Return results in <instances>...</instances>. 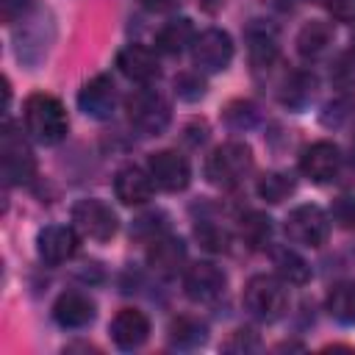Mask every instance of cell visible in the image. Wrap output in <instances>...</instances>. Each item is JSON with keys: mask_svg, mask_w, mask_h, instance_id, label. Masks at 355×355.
<instances>
[{"mask_svg": "<svg viewBox=\"0 0 355 355\" xmlns=\"http://www.w3.org/2000/svg\"><path fill=\"white\" fill-rule=\"evenodd\" d=\"M247 42H250V58H252V64L258 69L261 67H269L277 58V44H275L272 31H266V28H250L247 31Z\"/></svg>", "mask_w": 355, "mask_h": 355, "instance_id": "cell-25", "label": "cell"}, {"mask_svg": "<svg viewBox=\"0 0 355 355\" xmlns=\"http://www.w3.org/2000/svg\"><path fill=\"white\" fill-rule=\"evenodd\" d=\"M244 308L261 319V322H275L286 313L288 308V291L283 286V280L272 277V275H255L247 280L244 294H241Z\"/></svg>", "mask_w": 355, "mask_h": 355, "instance_id": "cell-3", "label": "cell"}, {"mask_svg": "<svg viewBox=\"0 0 355 355\" xmlns=\"http://www.w3.org/2000/svg\"><path fill=\"white\" fill-rule=\"evenodd\" d=\"M225 272L208 261L191 263L183 275V291L194 302H214L225 294Z\"/></svg>", "mask_w": 355, "mask_h": 355, "instance_id": "cell-10", "label": "cell"}, {"mask_svg": "<svg viewBox=\"0 0 355 355\" xmlns=\"http://www.w3.org/2000/svg\"><path fill=\"white\" fill-rule=\"evenodd\" d=\"M147 172L153 183L164 191H183L191 180V166L178 150H158L147 161Z\"/></svg>", "mask_w": 355, "mask_h": 355, "instance_id": "cell-9", "label": "cell"}, {"mask_svg": "<svg viewBox=\"0 0 355 355\" xmlns=\"http://www.w3.org/2000/svg\"><path fill=\"white\" fill-rule=\"evenodd\" d=\"M125 114H128V122L147 136H158L172 119V108H169L166 97L155 89H147V86L128 94Z\"/></svg>", "mask_w": 355, "mask_h": 355, "instance_id": "cell-4", "label": "cell"}, {"mask_svg": "<svg viewBox=\"0 0 355 355\" xmlns=\"http://www.w3.org/2000/svg\"><path fill=\"white\" fill-rule=\"evenodd\" d=\"M194 36H197V33H194L191 19H186V17L169 19V22H164V28L155 33V50L164 53V55H178V53H183L186 47H191Z\"/></svg>", "mask_w": 355, "mask_h": 355, "instance_id": "cell-19", "label": "cell"}, {"mask_svg": "<svg viewBox=\"0 0 355 355\" xmlns=\"http://www.w3.org/2000/svg\"><path fill=\"white\" fill-rule=\"evenodd\" d=\"M169 341L175 347H197L205 341V324L194 316H178L169 324Z\"/></svg>", "mask_w": 355, "mask_h": 355, "instance_id": "cell-26", "label": "cell"}, {"mask_svg": "<svg viewBox=\"0 0 355 355\" xmlns=\"http://www.w3.org/2000/svg\"><path fill=\"white\" fill-rule=\"evenodd\" d=\"M72 225L80 236L92 241H108L116 233V214L103 200L86 197L72 205Z\"/></svg>", "mask_w": 355, "mask_h": 355, "instance_id": "cell-6", "label": "cell"}, {"mask_svg": "<svg viewBox=\"0 0 355 355\" xmlns=\"http://www.w3.org/2000/svg\"><path fill=\"white\" fill-rule=\"evenodd\" d=\"M252 172V150L241 141L219 144L205 161V178L219 189H236Z\"/></svg>", "mask_w": 355, "mask_h": 355, "instance_id": "cell-2", "label": "cell"}, {"mask_svg": "<svg viewBox=\"0 0 355 355\" xmlns=\"http://www.w3.org/2000/svg\"><path fill=\"white\" fill-rule=\"evenodd\" d=\"M233 58V39L219 31V28H208L202 33L194 36L191 42V61L197 69L202 72H219L230 64Z\"/></svg>", "mask_w": 355, "mask_h": 355, "instance_id": "cell-8", "label": "cell"}, {"mask_svg": "<svg viewBox=\"0 0 355 355\" xmlns=\"http://www.w3.org/2000/svg\"><path fill=\"white\" fill-rule=\"evenodd\" d=\"M194 236H197L200 244H202L205 250H211V252H227V247H230V233H227L225 227L214 225V222H200V225L194 227Z\"/></svg>", "mask_w": 355, "mask_h": 355, "instance_id": "cell-28", "label": "cell"}, {"mask_svg": "<svg viewBox=\"0 0 355 355\" xmlns=\"http://www.w3.org/2000/svg\"><path fill=\"white\" fill-rule=\"evenodd\" d=\"M291 191H294V178L286 172H266L263 178H258V194L266 202H283Z\"/></svg>", "mask_w": 355, "mask_h": 355, "instance_id": "cell-27", "label": "cell"}, {"mask_svg": "<svg viewBox=\"0 0 355 355\" xmlns=\"http://www.w3.org/2000/svg\"><path fill=\"white\" fill-rule=\"evenodd\" d=\"M324 6H327V11H330L336 19H341V22L355 19V0H324Z\"/></svg>", "mask_w": 355, "mask_h": 355, "instance_id": "cell-33", "label": "cell"}, {"mask_svg": "<svg viewBox=\"0 0 355 355\" xmlns=\"http://www.w3.org/2000/svg\"><path fill=\"white\" fill-rule=\"evenodd\" d=\"M330 216H333V222L338 225V227H355V194H344V197H338L336 202H333V208H330Z\"/></svg>", "mask_w": 355, "mask_h": 355, "instance_id": "cell-29", "label": "cell"}, {"mask_svg": "<svg viewBox=\"0 0 355 355\" xmlns=\"http://www.w3.org/2000/svg\"><path fill=\"white\" fill-rule=\"evenodd\" d=\"M153 178L150 172H141L139 166H125L114 178V194L125 205H141L153 197Z\"/></svg>", "mask_w": 355, "mask_h": 355, "instance_id": "cell-16", "label": "cell"}, {"mask_svg": "<svg viewBox=\"0 0 355 355\" xmlns=\"http://www.w3.org/2000/svg\"><path fill=\"white\" fill-rule=\"evenodd\" d=\"M116 67L119 72L128 78V80H136V83H150L161 75V67H158V58L150 47L144 44H128L119 50L116 55Z\"/></svg>", "mask_w": 355, "mask_h": 355, "instance_id": "cell-14", "label": "cell"}, {"mask_svg": "<svg viewBox=\"0 0 355 355\" xmlns=\"http://www.w3.org/2000/svg\"><path fill=\"white\" fill-rule=\"evenodd\" d=\"M330 80H333L338 89L355 86V58H352V53H347V55H341V58L336 61V67H333V72H330Z\"/></svg>", "mask_w": 355, "mask_h": 355, "instance_id": "cell-31", "label": "cell"}, {"mask_svg": "<svg viewBox=\"0 0 355 355\" xmlns=\"http://www.w3.org/2000/svg\"><path fill=\"white\" fill-rule=\"evenodd\" d=\"M239 233L250 250H263L269 244V236H272V219L261 211H250L241 216Z\"/></svg>", "mask_w": 355, "mask_h": 355, "instance_id": "cell-22", "label": "cell"}, {"mask_svg": "<svg viewBox=\"0 0 355 355\" xmlns=\"http://www.w3.org/2000/svg\"><path fill=\"white\" fill-rule=\"evenodd\" d=\"M333 25L322 22V19H311L308 25H302V31L297 33V50L305 58H319L330 50L333 44Z\"/></svg>", "mask_w": 355, "mask_h": 355, "instance_id": "cell-20", "label": "cell"}, {"mask_svg": "<svg viewBox=\"0 0 355 355\" xmlns=\"http://www.w3.org/2000/svg\"><path fill=\"white\" fill-rule=\"evenodd\" d=\"M36 250L44 263L58 266L78 252V233L75 227H67V225H47L36 236Z\"/></svg>", "mask_w": 355, "mask_h": 355, "instance_id": "cell-11", "label": "cell"}, {"mask_svg": "<svg viewBox=\"0 0 355 355\" xmlns=\"http://www.w3.org/2000/svg\"><path fill=\"white\" fill-rule=\"evenodd\" d=\"M25 130L31 133V139H36L39 144H58L64 136H67V111L64 105L53 97V94H44V92H36L25 100Z\"/></svg>", "mask_w": 355, "mask_h": 355, "instance_id": "cell-1", "label": "cell"}, {"mask_svg": "<svg viewBox=\"0 0 355 355\" xmlns=\"http://www.w3.org/2000/svg\"><path fill=\"white\" fill-rule=\"evenodd\" d=\"M272 261H275V269H277V275H280L283 283H291V286H302V283H308V277H311V266H308L294 250H288V247H277V250L272 252Z\"/></svg>", "mask_w": 355, "mask_h": 355, "instance_id": "cell-21", "label": "cell"}, {"mask_svg": "<svg viewBox=\"0 0 355 355\" xmlns=\"http://www.w3.org/2000/svg\"><path fill=\"white\" fill-rule=\"evenodd\" d=\"M352 164H355V141H352Z\"/></svg>", "mask_w": 355, "mask_h": 355, "instance_id": "cell-36", "label": "cell"}, {"mask_svg": "<svg viewBox=\"0 0 355 355\" xmlns=\"http://www.w3.org/2000/svg\"><path fill=\"white\" fill-rule=\"evenodd\" d=\"M53 316L61 327H86L94 319V302L80 291H64L53 305Z\"/></svg>", "mask_w": 355, "mask_h": 355, "instance_id": "cell-18", "label": "cell"}, {"mask_svg": "<svg viewBox=\"0 0 355 355\" xmlns=\"http://www.w3.org/2000/svg\"><path fill=\"white\" fill-rule=\"evenodd\" d=\"M150 336V319L136 308H122L111 319V338L119 349H136Z\"/></svg>", "mask_w": 355, "mask_h": 355, "instance_id": "cell-15", "label": "cell"}, {"mask_svg": "<svg viewBox=\"0 0 355 355\" xmlns=\"http://www.w3.org/2000/svg\"><path fill=\"white\" fill-rule=\"evenodd\" d=\"M139 3L153 14H164V11H172L178 6V0H139Z\"/></svg>", "mask_w": 355, "mask_h": 355, "instance_id": "cell-35", "label": "cell"}, {"mask_svg": "<svg viewBox=\"0 0 355 355\" xmlns=\"http://www.w3.org/2000/svg\"><path fill=\"white\" fill-rule=\"evenodd\" d=\"M147 263L164 275V277H172L178 275V269L186 263V244L175 236H158L155 241H150V250H147Z\"/></svg>", "mask_w": 355, "mask_h": 355, "instance_id": "cell-17", "label": "cell"}, {"mask_svg": "<svg viewBox=\"0 0 355 355\" xmlns=\"http://www.w3.org/2000/svg\"><path fill=\"white\" fill-rule=\"evenodd\" d=\"M300 169L313 183H327L341 169V153L333 141H313L311 147H305V153L300 158Z\"/></svg>", "mask_w": 355, "mask_h": 355, "instance_id": "cell-13", "label": "cell"}, {"mask_svg": "<svg viewBox=\"0 0 355 355\" xmlns=\"http://www.w3.org/2000/svg\"><path fill=\"white\" fill-rule=\"evenodd\" d=\"M31 8V0H3V22H17Z\"/></svg>", "mask_w": 355, "mask_h": 355, "instance_id": "cell-34", "label": "cell"}, {"mask_svg": "<svg viewBox=\"0 0 355 355\" xmlns=\"http://www.w3.org/2000/svg\"><path fill=\"white\" fill-rule=\"evenodd\" d=\"M0 161H3V178L11 186L31 183L33 175H36L33 150H31V144L25 141V136L11 122H6L3 136H0Z\"/></svg>", "mask_w": 355, "mask_h": 355, "instance_id": "cell-5", "label": "cell"}, {"mask_svg": "<svg viewBox=\"0 0 355 355\" xmlns=\"http://www.w3.org/2000/svg\"><path fill=\"white\" fill-rule=\"evenodd\" d=\"M313 86H316V80H313L311 72H291V75L286 78V83H283L280 100H283L288 108H302V105L311 100Z\"/></svg>", "mask_w": 355, "mask_h": 355, "instance_id": "cell-24", "label": "cell"}, {"mask_svg": "<svg viewBox=\"0 0 355 355\" xmlns=\"http://www.w3.org/2000/svg\"><path fill=\"white\" fill-rule=\"evenodd\" d=\"M286 236L302 247H322L330 236V219L319 205H297L286 216Z\"/></svg>", "mask_w": 355, "mask_h": 355, "instance_id": "cell-7", "label": "cell"}, {"mask_svg": "<svg viewBox=\"0 0 355 355\" xmlns=\"http://www.w3.org/2000/svg\"><path fill=\"white\" fill-rule=\"evenodd\" d=\"M78 105L92 119H108L116 108V86L108 75H94L78 92Z\"/></svg>", "mask_w": 355, "mask_h": 355, "instance_id": "cell-12", "label": "cell"}, {"mask_svg": "<svg viewBox=\"0 0 355 355\" xmlns=\"http://www.w3.org/2000/svg\"><path fill=\"white\" fill-rule=\"evenodd\" d=\"M133 236L147 239V241H155L158 236H164V216H161V214L139 216V219L133 222Z\"/></svg>", "mask_w": 355, "mask_h": 355, "instance_id": "cell-30", "label": "cell"}, {"mask_svg": "<svg viewBox=\"0 0 355 355\" xmlns=\"http://www.w3.org/2000/svg\"><path fill=\"white\" fill-rule=\"evenodd\" d=\"M255 347H258V338L252 330H233V336L225 341L227 352H244V349H255Z\"/></svg>", "mask_w": 355, "mask_h": 355, "instance_id": "cell-32", "label": "cell"}, {"mask_svg": "<svg viewBox=\"0 0 355 355\" xmlns=\"http://www.w3.org/2000/svg\"><path fill=\"white\" fill-rule=\"evenodd\" d=\"M352 53H355V33H352Z\"/></svg>", "mask_w": 355, "mask_h": 355, "instance_id": "cell-37", "label": "cell"}, {"mask_svg": "<svg viewBox=\"0 0 355 355\" xmlns=\"http://www.w3.org/2000/svg\"><path fill=\"white\" fill-rule=\"evenodd\" d=\"M327 313L344 324L355 322V283H336L327 291Z\"/></svg>", "mask_w": 355, "mask_h": 355, "instance_id": "cell-23", "label": "cell"}]
</instances>
